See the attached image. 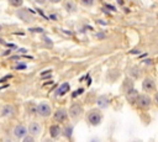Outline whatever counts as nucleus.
Listing matches in <instances>:
<instances>
[{"mask_svg":"<svg viewBox=\"0 0 158 142\" xmlns=\"http://www.w3.org/2000/svg\"><path fill=\"white\" fill-rule=\"evenodd\" d=\"M142 88H143V90L144 91H152V90H154V88H156V84H154V81L152 80V79H144L143 80V84H142Z\"/></svg>","mask_w":158,"mask_h":142,"instance_id":"8","label":"nucleus"},{"mask_svg":"<svg viewBox=\"0 0 158 142\" xmlns=\"http://www.w3.org/2000/svg\"><path fill=\"white\" fill-rule=\"evenodd\" d=\"M80 1H81V4L85 5V6H91V5L94 4V0H80Z\"/></svg>","mask_w":158,"mask_h":142,"instance_id":"16","label":"nucleus"},{"mask_svg":"<svg viewBox=\"0 0 158 142\" xmlns=\"http://www.w3.org/2000/svg\"><path fill=\"white\" fill-rule=\"evenodd\" d=\"M9 1V4L11 5V6H14V7H20L21 5H22V2H23V0H7Z\"/></svg>","mask_w":158,"mask_h":142,"instance_id":"12","label":"nucleus"},{"mask_svg":"<svg viewBox=\"0 0 158 142\" xmlns=\"http://www.w3.org/2000/svg\"><path fill=\"white\" fill-rule=\"evenodd\" d=\"M14 133H15V136L17 138H23L26 136V133H27V130H26V127L23 125H19V126L15 127Z\"/></svg>","mask_w":158,"mask_h":142,"instance_id":"6","label":"nucleus"},{"mask_svg":"<svg viewBox=\"0 0 158 142\" xmlns=\"http://www.w3.org/2000/svg\"><path fill=\"white\" fill-rule=\"evenodd\" d=\"M67 116H68V114H67L65 109H63V107L58 109V110L54 112V120L58 121V122H63V121H65V120H67Z\"/></svg>","mask_w":158,"mask_h":142,"instance_id":"5","label":"nucleus"},{"mask_svg":"<svg viewBox=\"0 0 158 142\" xmlns=\"http://www.w3.org/2000/svg\"><path fill=\"white\" fill-rule=\"evenodd\" d=\"M60 127L58 126V125H52L51 126V128H49V132H51V136L53 137V138H56V137H58L59 136V133H60Z\"/></svg>","mask_w":158,"mask_h":142,"instance_id":"10","label":"nucleus"},{"mask_svg":"<svg viewBox=\"0 0 158 142\" xmlns=\"http://www.w3.org/2000/svg\"><path fill=\"white\" fill-rule=\"evenodd\" d=\"M88 121L93 126L99 125L101 122V114H100V111L99 110H91V111H89V114H88Z\"/></svg>","mask_w":158,"mask_h":142,"instance_id":"1","label":"nucleus"},{"mask_svg":"<svg viewBox=\"0 0 158 142\" xmlns=\"http://www.w3.org/2000/svg\"><path fill=\"white\" fill-rule=\"evenodd\" d=\"M69 89H70L69 83H63V84H62V85H59V88L57 89L56 95H57V96H62V95H64L65 93H68V91H69Z\"/></svg>","mask_w":158,"mask_h":142,"instance_id":"9","label":"nucleus"},{"mask_svg":"<svg viewBox=\"0 0 158 142\" xmlns=\"http://www.w3.org/2000/svg\"><path fill=\"white\" fill-rule=\"evenodd\" d=\"M23 141H25V142H32L33 138H32V137H23Z\"/></svg>","mask_w":158,"mask_h":142,"instance_id":"21","label":"nucleus"},{"mask_svg":"<svg viewBox=\"0 0 158 142\" xmlns=\"http://www.w3.org/2000/svg\"><path fill=\"white\" fill-rule=\"evenodd\" d=\"M65 10L67 11H75V5H74V2L73 1H68V2H65Z\"/></svg>","mask_w":158,"mask_h":142,"instance_id":"13","label":"nucleus"},{"mask_svg":"<svg viewBox=\"0 0 158 142\" xmlns=\"http://www.w3.org/2000/svg\"><path fill=\"white\" fill-rule=\"evenodd\" d=\"M49 1H52V2H59L60 0H49Z\"/></svg>","mask_w":158,"mask_h":142,"instance_id":"25","label":"nucleus"},{"mask_svg":"<svg viewBox=\"0 0 158 142\" xmlns=\"http://www.w3.org/2000/svg\"><path fill=\"white\" fill-rule=\"evenodd\" d=\"M30 31L31 32H43V30L42 28H38V27L37 28H30Z\"/></svg>","mask_w":158,"mask_h":142,"instance_id":"20","label":"nucleus"},{"mask_svg":"<svg viewBox=\"0 0 158 142\" xmlns=\"http://www.w3.org/2000/svg\"><path fill=\"white\" fill-rule=\"evenodd\" d=\"M106 7H107V9H110V10H111V11H115V7H114V6H110V5H109V4H107V5H106Z\"/></svg>","mask_w":158,"mask_h":142,"instance_id":"23","label":"nucleus"},{"mask_svg":"<svg viewBox=\"0 0 158 142\" xmlns=\"http://www.w3.org/2000/svg\"><path fill=\"white\" fill-rule=\"evenodd\" d=\"M72 132H73V127H72V126H67V127L64 128V136H65L67 138H70V137H72Z\"/></svg>","mask_w":158,"mask_h":142,"instance_id":"15","label":"nucleus"},{"mask_svg":"<svg viewBox=\"0 0 158 142\" xmlns=\"http://www.w3.org/2000/svg\"><path fill=\"white\" fill-rule=\"evenodd\" d=\"M136 102L138 104L139 107H142V109H147V107L151 105V99H149L147 95H139V96H137Z\"/></svg>","mask_w":158,"mask_h":142,"instance_id":"3","label":"nucleus"},{"mask_svg":"<svg viewBox=\"0 0 158 142\" xmlns=\"http://www.w3.org/2000/svg\"><path fill=\"white\" fill-rule=\"evenodd\" d=\"M15 69H26V65L25 64H17V65H15Z\"/></svg>","mask_w":158,"mask_h":142,"instance_id":"19","label":"nucleus"},{"mask_svg":"<svg viewBox=\"0 0 158 142\" xmlns=\"http://www.w3.org/2000/svg\"><path fill=\"white\" fill-rule=\"evenodd\" d=\"M46 77H51V70H46L41 74V78H46Z\"/></svg>","mask_w":158,"mask_h":142,"instance_id":"18","label":"nucleus"},{"mask_svg":"<svg viewBox=\"0 0 158 142\" xmlns=\"http://www.w3.org/2000/svg\"><path fill=\"white\" fill-rule=\"evenodd\" d=\"M41 130H42V128H41V125H40L38 122H31L30 126H28V131H30V133L33 135V136L40 135Z\"/></svg>","mask_w":158,"mask_h":142,"instance_id":"7","label":"nucleus"},{"mask_svg":"<svg viewBox=\"0 0 158 142\" xmlns=\"http://www.w3.org/2000/svg\"><path fill=\"white\" fill-rule=\"evenodd\" d=\"M98 105H99L100 107H106V106L109 105L107 98H106V96H100V98L98 99Z\"/></svg>","mask_w":158,"mask_h":142,"instance_id":"11","label":"nucleus"},{"mask_svg":"<svg viewBox=\"0 0 158 142\" xmlns=\"http://www.w3.org/2000/svg\"><path fill=\"white\" fill-rule=\"evenodd\" d=\"M11 77H12V75H6V77H4L2 79H0V83H2V81H5L6 79H9V78H11Z\"/></svg>","mask_w":158,"mask_h":142,"instance_id":"22","label":"nucleus"},{"mask_svg":"<svg viewBox=\"0 0 158 142\" xmlns=\"http://www.w3.org/2000/svg\"><path fill=\"white\" fill-rule=\"evenodd\" d=\"M12 111H14V109H12L11 106H5V107L2 109V115H4V116L12 115Z\"/></svg>","mask_w":158,"mask_h":142,"instance_id":"14","label":"nucleus"},{"mask_svg":"<svg viewBox=\"0 0 158 142\" xmlns=\"http://www.w3.org/2000/svg\"><path fill=\"white\" fill-rule=\"evenodd\" d=\"M156 101L158 102V93H157V95H156Z\"/></svg>","mask_w":158,"mask_h":142,"instance_id":"26","label":"nucleus"},{"mask_svg":"<svg viewBox=\"0 0 158 142\" xmlns=\"http://www.w3.org/2000/svg\"><path fill=\"white\" fill-rule=\"evenodd\" d=\"M35 1H36L37 4H43V2L46 1V0H35Z\"/></svg>","mask_w":158,"mask_h":142,"instance_id":"24","label":"nucleus"},{"mask_svg":"<svg viewBox=\"0 0 158 142\" xmlns=\"http://www.w3.org/2000/svg\"><path fill=\"white\" fill-rule=\"evenodd\" d=\"M36 112H37L40 116H42V117H47V116H49V114H51V106H49L47 102H41V104L37 105Z\"/></svg>","mask_w":158,"mask_h":142,"instance_id":"2","label":"nucleus"},{"mask_svg":"<svg viewBox=\"0 0 158 142\" xmlns=\"http://www.w3.org/2000/svg\"><path fill=\"white\" fill-rule=\"evenodd\" d=\"M83 91H84V89H83V88H79V89H77V90L73 93V98H77V96H78V95H80Z\"/></svg>","mask_w":158,"mask_h":142,"instance_id":"17","label":"nucleus"},{"mask_svg":"<svg viewBox=\"0 0 158 142\" xmlns=\"http://www.w3.org/2000/svg\"><path fill=\"white\" fill-rule=\"evenodd\" d=\"M81 112H83V107H81L79 104H74V105L69 109V115H70L73 119L79 117V116L81 115Z\"/></svg>","mask_w":158,"mask_h":142,"instance_id":"4","label":"nucleus"}]
</instances>
